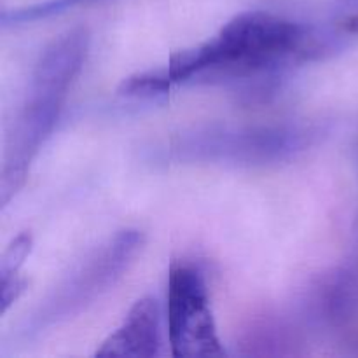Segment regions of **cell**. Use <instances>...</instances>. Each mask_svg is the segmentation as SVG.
<instances>
[{
	"label": "cell",
	"mask_w": 358,
	"mask_h": 358,
	"mask_svg": "<svg viewBox=\"0 0 358 358\" xmlns=\"http://www.w3.org/2000/svg\"><path fill=\"white\" fill-rule=\"evenodd\" d=\"M306 28L301 24L266 10H247L205 44L175 52L161 69L128 77L121 93L154 96L194 77L257 73L296 58L306 49Z\"/></svg>",
	"instance_id": "6da1fadb"
},
{
	"label": "cell",
	"mask_w": 358,
	"mask_h": 358,
	"mask_svg": "<svg viewBox=\"0 0 358 358\" xmlns=\"http://www.w3.org/2000/svg\"><path fill=\"white\" fill-rule=\"evenodd\" d=\"M87 31H66L42 51L35 63L28 93L9 136L2 170V205L23 185L31 161L55 129L69 90L83 69L87 52Z\"/></svg>",
	"instance_id": "7a4b0ae2"
},
{
	"label": "cell",
	"mask_w": 358,
	"mask_h": 358,
	"mask_svg": "<svg viewBox=\"0 0 358 358\" xmlns=\"http://www.w3.org/2000/svg\"><path fill=\"white\" fill-rule=\"evenodd\" d=\"M168 339L173 357L226 355L210 304L201 269L187 262H171L166 292Z\"/></svg>",
	"instance_id": "3957f363"
},
{
	"label": "cell",
	"mask_w": 358,
	"mask_h": 358,
	"mask_svg": "<svg viewBox=\"0 0 358 358\" xmlns=\"http://www.w3.org/2000/svg\"><path fill=\"white\" fill-rule=\"evenodd\" d=\"M143 236L140 231L126 229L115 234L100 250L94 252L48 301L35 317L38 325L55 324L59 318H69L84 304L100 296V292L114 285L128 269L135 255L142 248Z\"/></svg>",
	"instance_id": "277c9868"
},
{
	"label": "cell",
	"mask_w": 358,
	"mask_h": 358,
	"mask_svg": "<svg viewBox=\"0 0 358 358\" xmlns=\"http://www.w3.org/2000/svg\"><path fill=\"white\" fill-rule=\"evenodd\" d=\"M303 133L296 129H247V131H220L201 135L187 149L210 159L271 161L289 156L303 147Z\"/></svg>",
	"instance_id": "5b68a950"
},
{
	"label": "cell",
	"mask_w": 358,
	"mask_h": 358,
	"mask_svg": "<svg viewBox=\"0 0 358 358\" xmlns=\"http://www.w3.org/2000/svg\"><path fill=\"white\" fill-rule=\"evenodd\" d=\"M161 311L154 297L136 301L128 317L107 338L100 357H156L161 353Z\"/></svg>",
	"instance_id": "8992f818"
},
{
	"label": "cell",
	"mask_w": 358,
	"mask_h": 358,
	"mask_svg": "<svg viewBox=\"0 0 358 358\" xmlns=\"http://www.w3.org/2000/svg\"><path fill=\"white\" fill-rule=\"evenodd\" d=\"M30 250L31 236L28 233H23L3 252L2 262H0V303H2V313H6L7 308L20 297V294L27 287V282L20 278L17 271L23 266Z\"/></svg>",
	"instance_id": "52a82bcc"
},
{
	"label": "cell",
	"mask_w": 358,
	"mask_h": 358,
	"mask_svg": "<svg viewBox=\"0 0 358 358\" xmlns=\"http://www.w3.org/2000/svg\"><path fill=\"white\" fill-rule=\"evenodd\" d=\"M341 24L350 34H358V0H350L345 9Z\"/></svg>",
	"instance_id": "ba28073f"
}]
</instances>
